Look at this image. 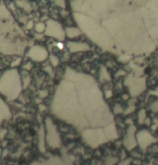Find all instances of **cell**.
Listing matches in <instances>:
<instances>
[{
  "label": "cell",
  "instance_id": "6da1fadb",
  "mask_svg": "<svg viewBox=\"0 0 158 165\" xmlns=\"http://www.w3.org/2000/svg\"><path fill=\"white\" fill-rule=\"evenodd\" d=\"M83 79V83H81L78 89V94L88 124L98 127L109 124L113 115L105 104L99 89L92 78L88 79L84 76Z\"/></svg>",
  "mask_w": 158,
  "mask_h": 165
},
{
  "label": "cell",
  "instance_id": "7a4b0ae2",
  "mask_svg": "<svg viewBox=\"0 0 158 165\" xmlns=\"http://www.w3.org/2000/svg\"><path fill=\"white\" fill-rule=\"evenodd\" d=\"M52 111L57 117L76 127L88 125L74 84L64 81L57 89L52 104Z\"/></svg>",
  "mask_w": 158,
  "mask_h": 165
},
{
  "label": "cell",
  "instance_id": "3957f363",
  "mask_svg": "<svg viewBox=\"0 0 158 165\" xmlns=\"http://www.w3.org/2000/svg\"><path fill=\"white\" fill-rule=\"evenodd\" d=\"M19 29L15 23L10 12L3 4H0V53L16 54L21 52Z\"/></svg>",
  "mask_w": 158,
  "mask_h": 165
},
{
  "label": "cell",
  "instance_id": "277c9868",
  "mask_svg": "<svg viewBox=\"0 0 158 165\" xmlns=\"http://www.w3.org/2000/svg\"><path fill=\"white\" fill-rule=\"evenodd\" d=\"M22 90L21 80L16 70L5 72L0 77V94L9 99H15Z\"/></svg>",
  "mask_w": 158,
  "mask_h": 165
},
{
  "label": "cell",
  "instance_id": "5b68a950",
  "mask_svg": "<svg viewBox=\"0 0 158 165\" xmlns=\"http://www.w3.org/2000/svg\"><path fill=\"white\" fill-rule=\"evenodd\" d=\"M82 135L84 140L93 148L100 146L102 143L108 140L105 135L104 128L87 129L82 132Z\"/></svg>",
  "mask_w": 158,
  "mask_h": 165
},
{
  "label": "cell",
  "instance_id": "8992f818",
  "mask_svg": "<svg viewBox=\"0 0 158 165\" xmlns=\"http://www.w3.org/2000/svg\"><path fill=\"white\" fill-rule=\"evenodd\" d=\"M46 140L49 146L51 148H58L61 144V139L59 137V133L57 130L55 124L53 123V120L50 117L46 118Z\"/></svg>",
  "mask_w": 158,
  "mask_h": 165
},
{
  "label": "cell",
  "instance_id": "52a82bcc",
  "mask_svg": "<svg viewBox=\"0 0 158 165\" xmlns=\"http://www.w3.org/2000/svg\"><path fill=\"white\" fill-rule=\"evenodd\" d=\"M46 35L58 40H64L65 38V30L58 22L53 19L47 21L45 29Z\"/></svg>",
  "mask_w": 158,
  "mask_h": 165
},
{
  "label": "cell",
  "instance_id": "ba28073f",
  "mask_svg": "<svg viewBox=\"0 0 158 165\" xmlns=\"http://www.w3.org/2000/svg\"><path fill=\"white\" fill-rule=\"evenodd\" d=\"M28 56L36 62H42L47 60L48 57V52L42 46H34L29 49Z\"/></svg>",
  "mask_w": 158,
  "mask_h": 165
},
{
  "label": "cell",
  "instance_id": "9c48e42d",
  "mask_svg": "<svg viewBox=\"0 0 158 165\" xmlns=\"http://www.w3.org/2000/svg\"><path fill=\"white\" fill-rule=\"evenodd\" d=\"M135 131H136V127H134L133 126H131L128 128L127 133H126V137L123 140V144L127 150H132L136 145Z\"/></svg>",
  "mask_w": 158,
  "mask_h": 165
},
{
  "label": "cell",
  "instance_id": "30bf717a",
  "mask_svg": "<svg viewBox=\"0 0 158 165\" xmlns=\"http://www.w3.org/2000/svg\"><path fill=\"white\" fill-rule=\"evenodd\" d=\"M67 48L71 53H78V52L87 51L90 49L89 46L84 42H69L67 43Z\"/></svg>",
  "mask_w": 158,
  "mask_h": 165
},
{
  "label": "cell",
  "instance_id": "8fae6325",
  "mask_svg": "<svg viewBox=\"0 0 158 165\" xmlns=\"http://www.w3.org/2000/svg\"><path fill=\"white\" fill-rule=\"evenodd\" d=\"M11 117V112L7 104L0 97V125L5 120H9Z\"/></svg>",
  "mask_w": 158,
  "mask_h": 165
},
{
  "label": "cell",
  "instance_id": "7c38bea8",
  "mask_svg": "<svg viewBox=\"0 0 158 165\" xmlns=\"http://www.w3.org/2000/svg\"><path fill=\"white\" fill-rule=\"evenodd\" d=\"M104 130L108 140H115L116 138H117V130H116L114 124H108V126L104 127Z\"/></svg>",
  "mask_w": 158,
  "mask_h": 165
},
{
  "label": "cell",
  "instance_id": "4fadbf2b",
  "mask_svg": "<svg viewBox=\"0 0 158 165\" xmlns=\"http://www.w3.org/2000/svg\"><path fill=\"white\" fill-rule=\"evenodd\" d=\"M45 139L46 134L44 133V127H43V125H41L38 131V146L41 152H44L45 151V143H44Z\"/></svg>",
  "mask_w": 158,
  "mask_h": 165
},
{
  "label": "cell",
  "instance_id": "5bb4252c",
  "mask_svg": "<svg viewBox=\"0 0 158 165\" xmlns=\"http://www.w3.org/2000/svg\"><path fill=\"white\" fill-rule=\"evenodd\" d=\"M65 35L69 39H74L81 35V30L77 27H67L65 29Z\"/></svg>",
  "mask_w": 158,
  "mask_h": 165
},
{
  "label": "cell",
  "instance_id": "9a60e30c",
  "mask_svg": "<svg viewBox=\"0 0 158 165\" xmlns=\"http://www.w3.org/2000/svg\"><path fill=\"white\" fill-rule=\"evenodd\" d=\"M34 29H35L36 32H37V33L41 34L42 32H45V29H46L45 23H44V22H37V23H36L35 25H34Z\"/></svg>",
  "mask_w": 158,
  "mask_h": 165
},
{
  "label": "cell",
  "instance_id": "2e32d148",
  "mask_svg": "<svg viewBox=\"0 0 158 165\" xmlns=\"http://www.w3.org/2000/svg\"><path fill=\"white\" fill-rule=\"evenodd\" d=\"M50 61L54 66H57L59 63V60L58 59H57V57H56L54 55L50 56Z\"/></svg>",
  "mask_w": 158,
  "mask_h": 165
},
{
  "label": "cell",
  "instance_id": "e0dca14e",
  "mask_svg": "<svg viewBox=\"0 0 158 165\" xmlns=\"http://www.w3.org/2000/svg\"><path fill=\"white\" fill-rule=\"evenodd\" d=\"M16 4L19 6V7L23 8V9H24L25 10H26V6H27V7H29V5L26 4V2H23V1H17Z\"/></svg>",
  "mask_w": 158,
  "mask_h": 165
},
{
  "label": "cell",
  "instance_id": "ac0fdd59",
  "mask_svg": "<svg viewBox=\"0 0 158 165\" xmlns=\"http://www.w3.org/2000/svg\"><path fill=\"white\" fill-rule=\"evenodd\" d=\"M55 4L57 5V6H58L59 7L65 8L66 2L65 0H55Z\"/></svg>",
  "mask_w": 158,
  "mask_h": 165
},
{
  "label": "cell",
  "instance_id": "d6986e66",
  "mask_svg": "<svg viewBox=\"0 0 158 165\" xmlns=\"http://www.w3.org/2000/svg\"><path fill=\"white\" fill-rule=\"evenodd\" d=\"M113 159H114V158H108V159L106 161V165H113V164H114L115 163H116V161H117V160H116V161H113Z\"/></svg>",
  "mask_w": 158,
  "mask_h": 165
},
{
  "label": "cell",
  "instance_id": "ffe728a7",
  "mask_svg": "<svg viewBox=\"0 0 158 165\" xmlns=\"http://www.w3.org/2000/svg\"><path fill=\"white\" fill-rule=\"evenodd\" d=\"M26 27L27 29H31L33 27H34V22H33V21L30 20L29 21V22H27V23L26 24Z\"/></svg>",
  "mask_w": 158,
  "mask_h": 165
},
{
  "label": "cell",
  "instance_id": "44dd1931",
  "mask_svg": "<svg viewBox=\"0 0 158 165\" xmlns=\"http://www.w3.org/2000/svg\"><path fill=\"white\" fill-rule=\"evenodd\" d=\"M6 134V130H0V140H3Z\"/></svg>",
  "mask_w": 158,
  "mask_h": 165
}]
</instances>
